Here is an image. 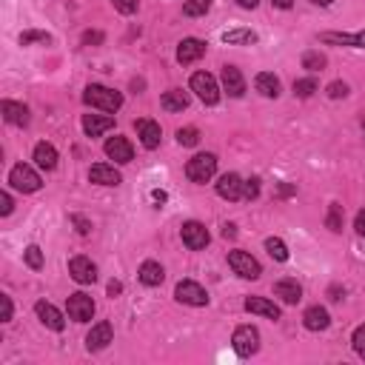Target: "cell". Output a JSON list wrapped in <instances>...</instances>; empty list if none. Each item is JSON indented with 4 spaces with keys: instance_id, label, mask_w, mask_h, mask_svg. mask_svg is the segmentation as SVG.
<instances>
[{
    "instance_id": "cell-47",
    "label": "cell",
    "mask_w": 365,
    "mask_h": 365,
    "mask_svg": "<svg viewBox=\"0 0 365 365\" xmlns=\"http://www.w3.org/2000/svg\"><path fill=\"white\" fill-rule=\"evenodd\" d=\"M120 291H123V285H120L118 280H111V283H109V294H111V297H118Z\"/></svg>"
},
{
    "instance_id": "cell-50",
    "label": "cell",
    "mask_w": 365,
    "mask_h": 365,
    "mask_svg": "<svg viewBox=\"0 0 365 365\" xmlns=\"http://www.w3.org/2000/svg\"><path fill=\"white\" fill-rule=\"evenodd\" d=\"M237 3H240L243 9H254V6L260 3V0H237Z\"/></svg>"
},
{
    "instance_id": "cell-38",
    "label": "cell",
    "mask_w": 365,
    "mask_h": 365,
    "mask_svg": "<svg viewBox=\"0 0 365 365\" xmlns=\"http://www.w3.org/2000/svg\"><path fill=\"white\" fill-rule=\"evenodd\" d=\"M351 342H354V351L365 360V325H360V329L354 331V340H351Z\"/></svg>"
},
{
    "instance_id": "cell-4",
    "label": "cell",
    "mask_w": 365,
    "mask_h": 365,
    "mask_svg": "<svg viewBox=\"0 0 365 365\" xmlns=\"http://www.w3.org/2000/svg\"><path fill=\"white\" fill-rule=\"evenodd\" d=\"M9 183L17 188V191H23V195H32V191H37L43 186V180H41V175L32 168V166H26V163H21V166H14L12 171H9Z\"/></svg>"
},
{
    "instance_id": "cell-55",
    "label": "cell",
    "mask_w": 365,
    "mask_h": 365,
    "mask_svg": "<svg viewBox=\"0 0 365 365\" xmlns=\"http://www.w3.org/2000/svg\"><path fill=\"white\" fill-rule=\"evenodd\" d=\"M362 134H365V120H362Z\"/></svg>"
},
{
    "instance_id": "cell-43",
    "label": "cell",
    "mask_w": 365,
    "mask_h": 365,
    "mask_svg": "<svg viewBox=\"0 0 365 365\" xmlns=\"http://www.w3.org/2000/svg\"><path fill=\"white\" fill-rule=\"evenodd\" d=\"M103 43V34L100 32H86L83 34V46H100Z\"/></svg>"
},
{
    "instance_id": "cell-6",
    "label": "cell",
    "mask_w": 365,
    "mask_h": 365,
    "mask_svg": "<svg viewBox=\"0 0 365 365\" xmlns=\"http://www.w3.org/2000/svg\"><path fill=\"white\" fill-rule=\"evenodd\" d=\"M232 342H234V351L240 357H254L257 349H260V331L254 329V325H240V329L234 331V337H232Z\"/></svg>"
},
{
    "instance_id": "cell-36",
    "label": "cell",
    "mask_w": 365,
    "mask_h": 365,
    "mask_svg": "<svg viewBox=\"0 0 365 365\" xmlns=\"http://www.w3.org/2000/svg\"><path fill=\"white\" fill-rule=\"evenodd\" d=\"M29 43H52V37L46 32H23L21 34V46H29Z\"/></svg>"
},
{
    "instance_id": "cell-46",
    "label": "cell",
    "mask_w": 365,
    "mask_h": 365,
    "mask_svg": "<svg viewBox=\"0 0 365 365\" xmlns=\"http://www.w3.org/2000/svg\"><path fill=\"white\" fill-rule=\"evenodd\" d=\"M354 228H357V234H360V237H365V211H360V214H357Z\"/></svg>"
},
{
    "instance_id": "cell-53",
    "label": "cell",
    "mask_w": 365,
    "mask_h": 365,
    "mask_svg": "<svg viewBox=\"0 0 365 365\" xmlns=\"http://www.w3.org/2000/svg\"><path fill=\"white\" fill-rule=\"evenodd\" d=\"M280 195L288 197V195H294V188H291V186H283V188H280Z\"/></svg>"
},
{
    "instance_id": "cell-2",
    "label": "cell",
    "mask_w": 365,
    "mask_h": 365,
    "mask_svg": "<svg viewBox=\"0 0 365 365\" xmlns=\"http://www.w3.org/2000/svg\"><path fill=\"white\" fill-rule=\"evenodd\" d=\"M214 171H217V157L214 155H197V157H191L186 163V177L191 183H208L211 177H214Z\"/></svg>"
},
{
    "instance_id": "cell-11",
    "label": "cell",
    "mask_w": 365,
    "mask_h": 365,
    "mask_svg": "<svg viewBox=\"0 0 365 365\" xmlns=\"http://www.w3.org/2000/svg\"><path fill=\"white\" fill-rule=\"evenodd\" d=\"M69 274L74 277V283H80V285H89L98 280V268H94V263L89 257H74L69 263Z\"/></svg>"
},
{
    "instance_id": "cell-29",
    "label": "cell",
    "mask_w": 365,
    "mask_h": 365,
    "mask_svg": "<svg viewBox=\"0 0 365 365\" xmlns=\"http://www.w3.org/2000/svg\"><path fill=\"white\" fill-rule=\"evenodd\" d=\"M223 43H228V46H243V43H257V34L252 32V29H232V32H225L223 34Z\"/></svg>"
},
{
    "instance_id": "cell-30",
    "label": "cell",
    "mask_w": 365,
    "mask_h": 365,
    "mask_svg": "<svg viewBox=\"0 0 365 365\" xmlns=\"http://www.w3.org/2000/svg\"><path fill=\"white\" fill-rule=\"evenodd\" d=\"M265 252L272 254L277 263H285V260H288V248H285V243H283L280 237H268V240H265Z\"/></svg>"
},
{
    "instance_id": "cell-51",
    "label": "cell",
    "mask_w": 365,
    "mask_h": 365,
    "mask_svg": "<svg viewBox=\"0 0 365 365\" xmlns=\"http://www.w3.org/2000/svg\"><path fill=\"white\" fill-rule=\"evenodd\" d=\"M151 197H155L157 203H166V191H151Z\"/></svg>"
},
{
    "instance_id": "cell-37",
    "label": "cell",
    "mask_w": 365,
    "mask_h": 365,
    "mask_svg": "<svg viewBox=\"0 0 365 365\" xmlns=\"http://www.w3.org/2000/svg\"><path fill=\"white\" fill-rule=\"evenodd\" d=\"M26 263H29V268H43V252L37 245H29L26 248Z\"/></svg>"
},
{
    "instance_id": "cell-23",
    "label": "cell",
    "mask_w": 365,
    "mask_h": 365,
    "mask_svg": "<svg viewBox=\"0 0 365 365\" xmlns=\"http://www.w3.org/2000/svg\"><path fill=\"white\" fill-rule=\"evenodd\" d=\"M245 311H248V314L268 317V320H280V309H277L274 302H268L265 297H248V300H245Z\"/></svg>"
},
{
    "instance_id": "cell-13",
    "label": "cell",
    "mask_w": 365,
    "mask_h": 365,
    "mask_svg": "<svg viewBox=\"0 0 365 365\" xmlns=\"http://www.w3.org/2000/svg\"><path fill=\"white\" fill-rule=\"evenodd\" d=\"M106 155L114 160V163H131V157H134V146L126 140V137H109L106 140Z\"/></svg>"
},
{
    "instance_id": "cell-44",
    "label": "cell",
    "mask_w": 365,
    "mask_h": 365,
    "mask_svg": "<svg viewBox=\"0 0 365 365\" xmlns=\"http://www.w3.org/2000/svg\"><path fill=\"white\" fill-rule=\"evenodd\" d=\"M12 208H14V203H12V197L6 195V191H3V195H0V214H12Z\"/></svg>"
},
{
    "instance_id": "cell-17",
    "label": "cell",
    "mask_w": 365,
    "mask_h": 365,
    "mask_svg": "<svg viewBox=\"0 0 365 365\" xmlns=\"http://www.w3.org/2000/svg\"><path fill=\"white\" fill-rule=\"evenodd\" d=\"M89 180L91 183H98V186H120V171L114 168V166H106V163H98V166H91L89 168Z\"/></svg>"
},
{
    "instance_id": "cell-22",
    "label": "cell",
    "mask_w": 365,
    "mask_h": 365,
    "mask_svg": "<svg viewBox=\"0 0 365 365\" xmlns=\"http://www.w3.org/2000/svg\"><path fill=\"white\" fill-rule=\"evenodd\" d=\"M302 322H305V329H309V331H325L331 325V317H329V311H325L322 305H311V309L302 314Z\"/></svg>"
},
{
    "instance_id": "cell-28",
    "label": "cell",
    "mask_w": 365,
    "mask_h": 365,
    "mask_svg": "<svg viewBox=\"0 0 365 365\" xmlns=\"http://www.w3.org/2000/svg\"><path fill=\"white\" fill-rule=\"evenodd\" d=\"M160 106H163L166 111H183V109L188 106V94H186L183 89H171V91L163 94Z\"/></svg>"
},
{
    "instance_id": "cell-49",
    "label": "cell",
    "mask_w": 365,
    "mask_h": 365,
    "mask_svg": "<svg viewBox=\"0 0 365 365\" xmlns=\"http://www.w3.org/2000/svg\"><path fill=\"white\" fill-rule=\"evenodd\" d=\"M272 3H274L277 9H291V6H294V0H272Z\"/></svg>"
},
{
    "instance_id": "cell-8",
    "label": "cell",
    "mask_w": 365,
    "mask_h": 365,
    "mask_svg": "<svg viewBox=\"0 0 365 365\" xmlns=\"http://www.w3.org/2000/svg\"><path fill=\"white\" fill-rule=\"evenodd\" d=\"M175 297H177L180 302H186V305H206V302H208L206 288H203L200 283H195V280H183V283H177Z\"/></svg>"
},
{
    "instance_id": "cell-39",
    "label": "cell",
    "mask_w": 365,
    "mask_h": 365,
    "mask_svg": "<svg viewBox=\"0 0 365 365\" xmlns=\"http://www.w3.org/2000/svg\"><path fill=\"white\" fill-rule=\"evenodd\" d=\"M111 3H114V9H118V12H123V14H134V12H137V0H111Z\"/></svg>"
},
{
    "instance_id": "cell-45",
    "label": "cell",
    "mask_w": 365,
    "mask_h": 365,
    "mask_svg": "<svg viewBox=\"0 0 365 365\" xmlns=\"http://www.w3.org/2000/svg\"><path fill=\"white\" fill-rule=\"evenodd\" d=\"M0 302H3V322H9L12 320V300L3 294V297H0Z\"/></svg>"
},
{
    "instance_id": "cell-41",
    "label": "cell",
    "mask_w": 365,
    "mask_h": 365,
    "mask_svg": "<svg viewBox=\"0 0 365 365\" xmlns=\"http://www.w3.org/2000/svg\"><path fill=\"white\" fill-rule=\"evenodd\" d=\"M260 195V180H245V188H243V197L245 200H254Z\"/></svg>"
},
{
    "instance_id": "cell-15",
    "label": "cell",
    "mask_w": 365,
    "mask_h": 365,
    "mask_svg": "<svg viewBox=\"0 0 365 365\" xmlns=\"http://www.w3.org/2000/svg\"><path fill=\"white\" fill-rule=\"evenodd\" d=\"M134 129H137V137H140V143L146 148H157L160 146L163 131H160V126L155 120H137V123H134Z\"/></svg>"
},
{
    "instance_id": "cell-25",
    "label": "cell",
    "mask_w": 365,
    "mask_h": 365,
    "mask_svg": "<svg viewBox=\"0 0 365 365\" xmlns=\"http://www.w3.org/2000/svg\"><path fill=\"white\" fill-rule=\"evenodd\" d=\"M34 163L46 171H52L57 166V148L52 143H37L34 146Z\"/></svg>"
},
{
    "instance_id": "cell-19",
    "label": "cell",
    "mask_w": 365,
    "mask_h": 365,
    "mask_svg": "<svg viewBox=\"0 0 365 365\" xmlns=\"http://www.w3.org/2000/svg\"><path fill=\"white\" fill-rule=\"evenodd\" d=\"M0 111H3V120L12 126H29V109L23 103H14V100H3L0 103Z\"/></svg>"
},
{
    "instance_id": "cell-48",
    "label": "cell",
    "mask_w": 365,
    "mask_h": 365,
    "mask_svg": "<svg viewBox=\"0 0 365 365\" xmlns=\"http://www.w3.org/2000/svg\"><path fill=\"white\" fill-rule=\"evenodd\" d=\"M234 234H237V225L225 223V225H223V237H234Z\"/></svg>"
},
{
    "instance_id": "cell-33",
    "label": "cell",
    "mask_w": 365,
    "mask_h": 365,
    "mask_svg": "<svg viewBox=\"0 0 365 365\" xmlns=\"http://www.w3.org/2000/svg\"><path fill=\"white\" fill-rule=\"evenodd\" d=\"M320 86H317V80L314 78H302V80H294V94H297V98H311V94L317 91Z\"/></svg>"
},
{
    "instance_id": "cell-9",
    "label": "cell",
    "mask_w": 365,
    "mask_h": 365,
    "mask_svg": "<svg viewBox=\"0 0 365 365\" xmlns=\"http://www.w3.org/2000/svg\"><path fill=\"white\" fill-rule=\"evenodd\" d=\"M180 234H183V243L191 248V252H200V248H206V245H208V232H206V225H203V223H197V220L183 223Z\"/></svg>"
},
{
    "instance_id": "cell-10",
    "label": "cell",
    "mask_w": 365,
    "mask_h": 365,
    "mask_svg": "<svg viewBox=\"0 0 365 365\" xmlns=\"http://www.w3.org/2000/svg\"><path fill=\"white\" fill-rule=\"evenodd\" d=\"M34 314L41 317V322L46 325V329H52V331H63L66 320H63V314L57 311L52 302H46V300H37V302H34Z\"/></svg>"
},
{
    "instance_id": "cell-35",
    "label": "cell",
    "mask_w": 365,
    "mask_h": 365,
    "mask_svg": "<svg viewBox=\"0 0 365 365\" xmlns=\"http://www.w3.org/2000/svg\"><path fill=\"white\" fill-rule=\"evenodd\" d=\"M177 143H180V146H197V143H200V131L191 129V126H188V129H180V131H177Z\"/></svg>"
},
{
    "instance_id": "cell-31",
    "label": "cell",
    "mask_w": 365,
    "mask_h": 365,
    "mask_svg": "<svg viewBox=\"0 0 365 365\" xmlns=\"http://www.w3.org/2000/svg\"><path fill=\"white\" fill-rule=\"evenodd\" d=\"M325 225H329L334 234L342 232V206L340 203H331L329 206V217H325Z\"/></svg>"
},
{
    "instance_id": "cell-21",
    "label": "cell",
    "mask_w": 365,
    "mask_h": 365,
    "mask_svg": "<svg viewBox=\"0 0 365 365\" xmlns=\"http://www.w3.org/2000/svg\"><path fill=\"white\" fill-rule=\"evenodd\" d=\"M223 89L232 94V98H243L245 94V80L237 66H223Z\"/></svg>"
},
{
    "instance_id": "cell-52",
    "label": "cell",
    "mask_w": 365,
    "mask_h": 365,
    "mask_svg": "<svg viewBox=\"0 0 365 365\" xmlns=\"http://www.w3.org/2000/svg\"><path fill=\"white\" fill-rule=\"evenodd\" d=\"M342 297H345V291H340V288L334 285V288H331V300H342Z\"/></svg>"
},
{
    "instance_id": "cell-54",
    "label": "cell",
    "mask_w": 365,
    "mask_h": 365,
    "mask_svg": "<svg viewBox=\"0 0 365 365\" xmlns=\"http://www.w3.org/2000/svg\"><path fill=\"white\" fill-rule=\"evenodd\" d=\"M311 3H317V6H331L334 0H311Z\"/></svg>"
},
{
    "instance_id": "cell-1",
    "label": "cell",
    "mask_w": 365,
    "mask_h": 365,
    "mask_svg": "<svg viewBox=\"0 0 365 365\" xmlns=\"http://www.w3.org/2000/svg\"><path fill=\"white\" fill-rule=\"evenodd\" d=\"M83 103L91 109H100L106 114H114L123 106V94L114 91V89H106V86H89L83 91Z\"/></svg>"
},
{
    "instance_id": "cell-40",
    "label": "cell",
    "mask_w": 365,
    "mask_h": 365,
    "mask_svg": "<svg viewBox=\"0 0 365 365\" xmlns=\"http://www.w3.org/2000/svg\"><path fill=\"white\" fill-rule=\"evenodd\" d=\"M345 94H349V86H345V83L334 80V83L329 86V98H331V100H340V98H345Z\"/></svg>"
},
{
    "instance_id": "cell-42",
    "label": "cell",
    "mask_w": 365,
    "mask_h": 365,
    "mask_svg": "<svg viewBox=\"0 0 365 365\" xmlns=\"http://www.w3.org/2000/svg\"><path fill=\"white\" fill-rule=\"evenodd\" d=\"M71 223L78 225V232H80V234H91V223H89L86 217H80V214H71Z\"/></svg>"
},
{
    "instance_id": "cell-3",
    "label": "cell",
    "mask_w": 365,
    "mask_h": 365,
    "mask_svg": "<svg viewBox=\"0 0 365 365\" xmlns=\"http://www.w3.org/2000/svg\"><path fill=\"white\" fill-rule=\"evenodd\" d=\"M191 91H195L206 106H214V103L220 100V86H217V80L211 78L208 71H197V74H191Z\"/></svg>"
},
{
    "instance_id": "cell-14",
    "label": "cell",
    "mask_w": 365,
    "mask_h": 365,
    "mask_svg": "<svg viewBox=\"0 0 365 365\" xmlns=\"http://www.w3.org/2000/svg\"><path fill=\"white\" fill-rule=\"evenodd\" d=\"M114 129V118L111 114H86L83 118V131L89 137H100V134Z\"/></svg>"
},
{
    "instance_id": "cell-7",
    "label": "cell",
    "mask_w": 365,
    "mask_h": 365,
    "mask_svg": "<svg viewBox=\"0 0 365 365\" xmlns=\"http://www.w3.org/2000/svg\"><path fill=\"white\" fill-rule=\"evenodd\" d=\"M66 311H69V317H71L74 322H89V320L94 317V300H91L89 294L78 291V294H71V297H69Z\"/></svg>"
},
{
    "instance_id": "cell-20",
    "label": "cell",
    "mask_w": 365,
    "mask_h": 365,
    "mask_svg": "<svg viewBox=\"0 0 365 365\" xmlns=\"http://www.w3.org/2000/svg\"><path fill=\"white\" fill-rule=\"evenodd\" d=\"M111 342V322H98L86 337V349L89 351H103Z\"/></svg>"
},
{
    "instance_id": "cell-26",
    "label": "cell",
    "mask_w": 365,
    "mask_h": 365,
    "mask_svg": "<svg viewBox=\"0 0 365 365\" xmlns=\"http://www.w3.org/2000/svg\"><path fill=\"white\" fill-rule=\"evenodd\" d=\"M163 280H166V272H163L160 263L146 260V263L140 265V283H146V285H160Z\"/></svg>"
},
{
    "instance_id": "cell-18",
    "label": "cell",
    "mask_w": 365,
    "mask_h": 365,
    "mask_svg": "<svg viewBox=\"0 0 365 365\" xmlns=\"http://www.w3.org/2000/svg\"><path fill=\"white\" fill-rule=\"evenodd\" d=\"M243 188H245V183H243L240 175H223L220 183H217V195L223 200H240L243 197Z\"/></svg>"
},
{
    "instance_id": "cell-24",
    "label": "cell",
    "mask_w": 365,
    "mask_h": 365,
    "mask_svg": "<svg viewBox=\"0 0 365 365\" xmlns=\"http://www.w3.org/2000/svg\"><path fill=\"white\" fill-rule=\"evenodd\" d=\"M274 294H277L285 305H297V302L302 300V288H300L297 280H280V283L274 285Z\"/></svg>"
},
{
    "instance_id": "cell-16",
    "label": "cell",
    "mask_w": 365,
    "mask_h": 365,
    "mask_svg": "<svg viewBox=\"0 0 365 365\" xmlns=\"http://www.w3.org/2000/svg\"><path fill=\"white\" fill-rule=\"evenodd\" d=\"M322 43H337V46H354V49H365V29L354 32V34H340V32H322L320 34Z\"/></svg>"
},
{
    "instance_id": "cell-34",
    "label": "cell",
    "mask_w": 365,
    "mask_h": 365,
    "mask_svg": "<svg viewBox=\"0 0 365 365\" xmlns=\"http://www.w3.org/2000/svg\"><path fill=\"white\" fill-rule=\"evenodd\" d=\"M325 66V57L320 52H305L302 54V69H309V71H320Z\"/></svg>"
},
{
    "instance_id": "cell-5",
    "label": "cell",
    "mask_w": 365,
    "mask_h": 365,
    "mask_svg": "<svg viewBox=\"0 0 365 365\" xmlns=\"http://www.w3.org/2000/svg\"><path fill=\"white\" fill-rule=\"evenodd\" d=\"M228 265H232V272L243 280H257L263 274L260 263L248 254V252H228Z\"/></svg>"
},
{
    "instance_id": "cell-32",
    "label": "cell",
    "mask_w": 365,
    "mask_h": 365,
    "mask_svg": "<svg viewBox=\"0 0 365 365\" xmlns=\"http://www.w3.org/2000/svg\"><path fill=\"white\" fill-rule=\"evenodd\" d=\"M208 9H211V0H186L183 3V12L188 17H203Z\"/></svg>"
},
{
    "instance_id": "cell-12",
    "label": "cell",
    "mask_w": 365,
    "mask_h": 365,
    "mask_svg": "<svg viewBox=\"0 0 365 365\" xmlns=\"http://www.w3.org/2000/svg\"><path fill=\"white\" fill-rule=\"evenodd\" d=\"M203 54H206V43L197 41V37H186V41H180V46H177V60H180L183 66L197 63Z\"/></svg>"
},
{
    "instance_id": "cell-27",
    "label": "cell",
    "mask_w": 365,
    "mask_h": 365,
    "mask_svg": "<svg viewBox=\"0 0 365 365\" xmlns=\"http://www.w3.org/2000/svg\"><path fill=\"white\" fill-rule=\"evenodd\" d=\"M254 86H257V91L263 94V98H277V94H280V80L274 78L272 71H260Z\"/></svg>"
}]
</instances>
